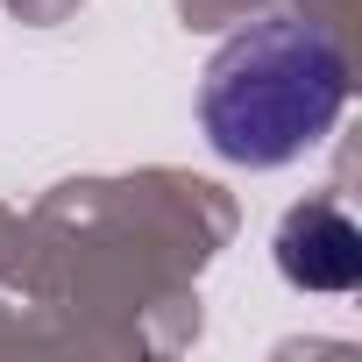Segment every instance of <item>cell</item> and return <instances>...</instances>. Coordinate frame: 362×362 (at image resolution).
Returning a JSON list of instances; mask_svg holds the SVG:
<instances>
[{
	"label": "cell",
	"mask_w": 362,
	"mask_h": 362,
	"mask_svg": "<svg viewBox=\"0 0 362 362\" xmlns=\"http://www.w3.org/2000/svg\"><path fill=\"white\" fill-rule=\"evenodd\" d=\"M348 100V64L334 36L305 15H263L242 36H228L199 86L206 142L228 163L270 170L305 156Z\"/></svg>",
	"instance_id": "cell-1"
},
{
	"label": "cell",
	"mask_w": 362,
	"mask_h": 362,
	"mask_svg": "<svg viewBox=\"0 0 362 362\" xmlns=\"http://www.w3.org/2000/svg\"><path fill=\"white\" fill-rule=\"evenodd\" d=\"M277 270L305 291H348L362 277V235L334 206H298L277 235Z\"/></svg>",
	"instance_id": "cell-2"
}]
</instances>
